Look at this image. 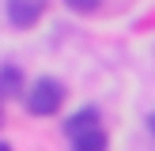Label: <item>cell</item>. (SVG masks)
I'll return each mask as SVG.
<instances>
[{
	"label": "cell",
	"mask_w": 155,
	"mask_h": 151,
	"mask_svg": "<svg viewBox=\"0 0 155 151\" xmlns=\"http://www.w3.org/2000/svg\"><path fill=\"white\" fill-rule=\"evenodd\" d=\"M72 147H76V151H106V132H102V128H95V132L72 140Z\"/></svg>",
	"instance_id": "5b68a950"
},
{
	"label": "cell",
	"mask_w": 155,
	"mask_h": 151,
	"mask_svg": "<svg viewBox=\"0 0 155 151\" xmlns=\"http://www.w3.org/2000/svg\"><path fill=\"white\" fill-rule=\"evenodd\" d=\"M68 8H72V11H80V15H87V11H95L98 4H102V0H64Z\"/></svg>",
	"instance_id": "8992f818"
},
{
	"label": "cell",
	"mask_w": 155,
	"mask_h": 151,
	"mask_svg": "<svg viewBox=\"0 0 155 151\" xmlns=\"http://www.w3.org/2000/svg\"><path fill=\"white\" fill-rule=\"evenodd\" d=\"M148 128H151V136H155V113H151V117H148Z\"/></svg>",
	"instance_id": "52a82bcc"
},
{
	"label": "cell",
	"mask_w": 155,
	"mask_h": 151,
	"mask_svg": "<svg viewBox=\"0 0 155 151\" xmlns=\"http://www.w3.org/2000/svg\"><path fill=\"white\" fill-rule=\"evenodd\" d=\"M8 23L15 30H30L38 19H42V0H8Z\"/></svg>",
	"instance_id": "7a4b0ae2"
},
{
	"label": "cell",
	"mask_w": 155,
	"mask_h": 151,
	"mask_svg": "<svg viewBox=\"0 0 155 151\" xmlns=\"http://www.w3.org/2000/svg\"><path fill=\"white\" fill-rule=\"evenodd\" d=\"M61 102H64V87H61L53 76L34 79L30 91H27V113H34V117H53V113L61 110Z\"/></svg>",
	"instance_id": "6da1fadb"
},
{
	"label": "cell",
	"mask_w": 155,
	"mask_h": 151,
	"mask_svg": "<svg viewBox=\"0 0 155 151\" xmlns=\"http://www.w3.org/2000/svg\"><path fill=\"white\" fill-rule=\"evenodd\" d=\"M19 83H23V72H19L15 64H4V68H0V87H4V95H8V98L19 95Z\"/></svg>",
	"instance_id": "277c9868"
},
{
	"label": "cell",
	"mask_w": 155,
	"mask_h": 151,
	"mask_svg": "<svg viewBox=\"0 0 155 151\" xmlns=\"http://www.w3.org/2000/svg\"><path fill=\"white\" fill-rule=\"evenodd\" d=\"M95 128H102V125H98V110H95V106H83V110H76L72 117H64V136H68V140H80V136L95 132Z\"/></svg>",
	"instance_id": "3957f363"
}]
</instances>
